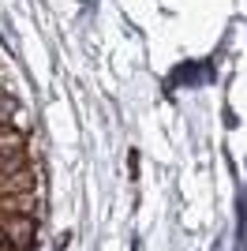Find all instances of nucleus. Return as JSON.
<instances>
[{
	"label": "nucleus",
	"mask_w": 247,
	"mask_h": 251,
	"mask_svg": "<svg viewBox=\"0 0 247 251\" xmlns=\"http://www.w3.org/2000/svg\"><path fill=\"white\" fill-rule=\"evenodd\" d=\"M0 229H4L8 244L19 251H26L34 244V218L30 214H8V218H0Z\"/></svg>",
	"instance_id": "f257e3e1"
},
{
	"label": "nucleus",
	"mask_w": 247,
	"mask_h": 251,
	"mask_svg": "<svg viewBox=\"0 0 247 251\" xmlns=\"http://www.w3.org/2000/svg\"><path fill=\"white\" fill-rule=\"evenodd\" d=\"M38 210V195L34 191H23V195H0V218H8V214H30Z\"/></svg>",
	"instance_id": "f03ea898"
},
{
	"label": "nucleus",
	"mask_w": 247,
	"mask_h": 251,
	"mask_svg": "<svg viewBox=\"0 0 247 251\" xmlns=\"http://www.w3.org/2000/svg\"><path fill=\"white\" fill-rule=\"evenodd\" d=\"M23 191H34V173L30 169H19V173L0 176V195H23Z\"/></svg>",
	"instance_id": "7ed1b4c3"
},
{
	"label": "nucleus",
	"mask_w": 247,
	"mask_h": 251,
	"mask_svg": "<svg viewBox=\"0 0 247 251\" xmlns=\"http://www.w3.org/2000/svg\"><path fill=\"white\" fill-rule=\"evenodd\" d=\"M23 143H26V139H23V131L19 127H0V157L4 154H23Z\"/></svg>",
	"instance_id": "20e7f679"
},
{
	"label": "nucleus",
	"mask_w": 247,
	"mask_h": 251,
	"mask_svg": "<svg viewBox=\"0 0 247 251\" xmlns=\"http://www.w3.org/2000/svg\"><path fill=\"white\" fill-rule=\"evenodd\" d=\"M19 169H26L23 154H4V157H0V176H8V173H19Z\"/></svg>",
	"instance_id": "39448f33"
},
{
	"label": "nucleus",
	"mask_w": 247,
	"mask_h": 251,
	"mask_svg": "<svg viewBox=\"0 0 247 251\" xmlns=\"http://www.w3.org/2000/svg\"><path fill=\"white\" fill-rule=\"evenodd\" d=\"M8 116H11V101H0V127L8 124Z\"/></svg>",
	"instance_id": "423d86ee"
},
{
	"label": "nucleus",
	"mask_w": 247,
	"mask_h": 251,
	"mask_svg": "<svg viewBox=\"0 0 247 251\" xmlns=\"http://www.w3.org/2000/svg\"><path fill=\"white\" fill-rule=\"evenodd\" d=\"M0 251H15V248L8 244V236H4V229H0Z\"/></svg>",
	"instance_id": "0eeeda50"
}]
</instances>
